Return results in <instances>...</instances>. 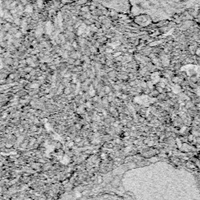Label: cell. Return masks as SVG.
Returning <instances> with one entry per match:
<instances>
[{
  "instance_id": "obj_2",
  "label": "cell",
  "mask_w": 200,
  "mask_h": 200,
  "mask_svg": "<svg viewBox=\"0 0 200 200\" xmlns=\"http://www.w3.org/2000/svg\"><path fill=\"white\" fill-rule=\"evenodd\" d=\"M31 87L34 88H38V84H33V85H32Z\"/></svg>"
},
{
  "instance_id": "obj_1",
  "label": "cell",
  "mask_w": 200,
  "mask_h": 200,
  "mask_svg": "<svg viewBox=\"0 0 200 200\" xmlns=\"http://www.w3.org/2000/svg\"><path fill=\"white\" fill-rule=\"evenodd\" d=\"M90 95H95V91H93L91 89V91H90Z\"/></svg>"
},
{
  "instance_id": "obj_3",
  "label": "cell",
  "mask_w": 200,
  "mask_h": 200,
  "mask_svg": "<svg viewBox=\"0 0 200 200\" xmlns=\"http://www.w3.org/2000/svg\"><path fill=\"white\" fill-rule=\"evenodd\" d=\"M76 196H77V197L81 196V193H79V192H77V195H76Z\"/></svg>"
}]
</instances>
